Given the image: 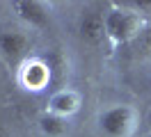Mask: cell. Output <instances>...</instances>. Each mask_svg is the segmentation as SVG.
<instances>
[{
    "label": "cell",
    "mask_w": 151,
    "mask_h": 137,
    "mask_svg": "<svg viewBox=\"0 0 151 137\" xmlns=\"http://www.w3.org/2000/svg\"><path fill=\"white\" fill-rule=\"evenodd\" d=\"M142 30V21L133 11H126V9H112L108 16H105V32L108 37L117 41V44H124V41H131V39H137Z\"/></svg>",
    "instance_id": "cell-1"
},
{
    "label": "cell",
    "mask_w": 151,
    "mask_h": 137,
    "mask_svg": "<svg viewBox=\"0 0 151 137\" xmlns=\"http://www.w3.org/2000/svg\"><path fill=\"white\" fill-rule=\"evenodd\" d=\"M99 123H101V130L108 137H126L128 130L133 128V110L128 105L110 108L101 114Z\"/></svg>",
    "instance_id": "cell-2"
},
{
    "label": "cell",
    "mask_w": 151,
    "mask_h": 137,
    "mask_svg": "<svg viewBox=\"0 0 151 137\" xmlns=\"http://www.w3.org/2000/svg\"><path fill=\"white\" fill-rule=\"evenodd\" d=\"M80 39L89 46H99L103 41V37H108L105 32V18L99 14V11H87L85 16L80 18Z\"/></svg>",
    "instance_id": "cell-3"
},
{
    "label": "cell",
    "mask_w": 151,
    "mask_h": 137,
    "mask_svg": "<svg viewBox=\"0 0 151 137\" xmlns=\"http://www.w3.org/2000/svg\"><path fill=\"white\" fill-rule=\"evenodd\" d=\"M48 80H50V69L41 60H30V62L23 64V69H21V82H23V87L37 91V89H44L48 85Z\"/></svg>",
    "instance_id": "cell-4"
},
{
    "label": "cell",
    "mask_w": 151,
    "mask_h": 137,
    "mask_svg": "<svg viewBox=\"0 0 151 137\" xmlns=\"http://www.w3.org/2000/svg\"><path fill=\"white\" fill-rule=\"evenodd\" d=\"M16 11H19V16L25 23H30V25H35V27H46L48 25V11L37 0H21V2H16Z\"/></svg>",
    "instance_id": "cell-5"
},
{
    "label": "cell",
    "mask_w": 151,
    "mask_h": 137,
    "mask_svg": "<svg viewBox=\"0 0 151 137\" xmlns=\"http://www.w3.org/2000/svg\"><path fill=\"white\" fill-rule=\"evenodd\" d=\"M25 46H28V39L23 32L19 30H7V32H2L0 34V50L2 55L7 57V60H19L21 55L25 53Z\"/></svg>",
    "instance_id": "cell-6"
},
{
    "label": "cell",
    "mask_w": 151,
    "mask_h": 137,
    "mask_svg": "<svg viewBox=\"0 0 151 137\" xmlns=\"http://www.w3.org/2000/svg\"><path fill=\"white\" fill-rule=\"evenodd\" d=\"M76 110H78V94L71 91V89L57 91L55 96L50 98V112H53V114L66 117V114H73Z\"/></svg>",
    "instance_id": "cell-7"
},
{
    "label": "cell",
    "mask_w": 151,
    "mask_h": 137,
    "mask_svg": "<svg viewBox=\"0 0 151 137\" xmlns=\"http://www.w3.org/2000/svg\"><path fill=\"white\" fill-rule=\"evenodd\" d=\"M39 126H41V130H44V135L48 137H60L62 133H64V117H60V114H44L41 117V121H39Z\"/></svg>",
    "instance_id": "cell-8"
},
{
    "label": "cell",
    "mask_w": 151,
    "mask_h": 137,
    "mask_svg": "<svg viewBox=\"0 0 151 137\" xmlns=\"http://www.w3.org/2000/svg\"><path fill=\"white\" fill-rule=\"evenodd\" d=\"M0 137H7V135H5V130H0Z\"/></svg>",
    "instance_id": "cell-9"
}]
</instances>
